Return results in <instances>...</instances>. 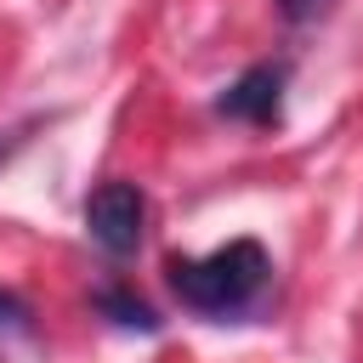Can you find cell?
I'll list each match as a JSON object with an SVG mask.
<instances>
[{"label":"cell","instance_id":"7a4b0ae2","mask_svg":"<svg viewBox=\"0 0 363 363\" xmlns=\"http://www.w3.org/2000/svg\"><path fill=\"white\" fill-rule=\"evenodd\" d=\"M142 227H147V199L136 182H102L85 199V233L102 255L130 261L142 250Z\"/></svg>","mask_w":363,"mask_h":363},{"label":"cell","instance_id":"52a82bcc","mask_svg":"<svg viewBox=\"0 0 363 363\" xmlns=\"http://www.w3.org/2000/svg\"><path fill=\"white\" fill-rule=\"evenodd\" d=\"M17 142H23V136H11V130H0V164H6L11 153H17Z\"/></svg>","mask_w":363,"mask_h":363},{"label":"cell","instance_id":"277c9868","mask_svg":"<svg viewBox=\"0 0 363 363\" xmlns=\"http://www.w3.org/2000/svg\"><path fill=\"white\" fill-rule=\"evenodd\" d=\"M91 301H96V312H102L108 323H119V329H142V335H153V329H159V312H153L147 301H136L130 289H119V284L96 289Z\"/></svg>","mask_w":363,"mask_h":363},{"label":"cell","instance_id":"5b68a950","mask_svg":"<svg viewBox=\"0 0 363 363\" xmlns=\"http://www.w3.org/2000/svg\"><path fill=\"white\" fill-rule=\"evenodd\" d=\"M0 335H28V306L11 289H0Z\"/></svg>","mask_w":363,"mask_h":363},{"label":"cell","instance_id":"8992f818","mask_svg":"<svg viewBox=\"0 0 363 363\" xmlns=\"http://www.w3.org/2000/svg\"><path fill=\"white\" fill-rule=\"evenodd\" d=\"M329 6L335 0H278V11H284V23H318V17H329Z\"/></svg>","mask_w":363,"mask_h":363},{"label":"cell","instance_id":"6da1fadb","mask_svg":"<svg viewBox=\"0 0 363 363\" xmlns=\"http://www.w3.org/2000/svg\"><path fill=\"white\" fill-rule=\"evenodd\" d=\"M164 284L187 312L227 323V318H244L261 306V295L272 284V255L261 238H227L210 255H170Z\"/></svg>","mask_w":363,"mask_h":363},{"label":"cell","instance_id":"3957f363","mask_svg":"<svg viewBox=\"0 0 363 363\" xmlns=\"http://www.w3.org/2000/svg\"><path fill=\"white\" fill-rule=\"evenodd\" d=\"M284 85H289V62H284V57L250 62V68L216 96V113H221V119H238V125H278V119H284Z\"/></svg>","mask_w":363,"mask_h":363}]
</instances>
